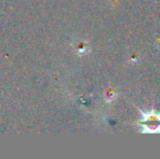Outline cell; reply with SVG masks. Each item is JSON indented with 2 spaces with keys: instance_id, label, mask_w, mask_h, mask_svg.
<instances>
[{
  "instance_id": "cell-1",
  "label": "cell",
  "mask_w": 160,
  "mask_h": 159,
  "mask_svg": "<svg viewBox=\"0 0 160 159\" xmlns=\"http://www.w3.org/2000/svg\"><path fill=\"white\" fill-rule=\"evenodd\" d=\"M138 125L141 127V131L144 133H160V113H156L154 111L143 113Z\"/></svg>"
}]
</instances>
